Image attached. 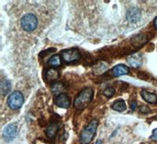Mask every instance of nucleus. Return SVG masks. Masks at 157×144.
Segmentation results:
<instances>
[{"instance_id":"obj_1","label":"nucleus","mask_w":157,"mask_h":144,"mask_svg":"<svg viewBox=\"0 0 157 144\" xmlns=\"http://www.w3.org/2000/svg\"><path fill=\"white\" fill-rule=\"evenodd\" d=\"M94 90L91 88H86L81 91L74 100V107L78 110H83L89 105L93 100Z\"/></svg>"},{"instance_id":"obj_2","label":"nucleus","mask_w":157,"mask_h":144,"mask_svg":"<svg viewBox=\"0 0 157 144\" xmlns=\"http://www.w3.org/2000/svg\"><path fill=\"white\" fill-rule=\"evenodd\" d=\"M98 126V121L94 119L90 122L89 125L83 128L81 132L79 141L82 144H89L93 140L95 133L97 132V128Z\"/></svg>"},{"instance_id":"obj_3","label":"nucleus","mask_w":157,"mask_h":144,"mask_svg":"<svg viewBox=\"0 0 157 144\" xmlns=\"http://www.w3.org/2000/svg\"><path fill=\"white\" fill-rule=\"evenodd\" d=\"M25 99L24 96L19 91H14L9 96L7 99V104L12 110H17L23 105Z\"/></svg>"},{"instance_id":"obj_4","label":"nucleus","mask_w":157,"mask_h":144,"mask_svg":"<svg viewBox=\"0 0 157 144\" xmlns=\"http://www.w3.org/2000/svg\"><path fill=\"white\" fill-rule=\"evenodd\" d=\"M21 27L26 31H32L37 28L38 19L36 15L32 13L25 14L21 20Z\"/></svg>"},{"instance_id":"obj_5","label":"nucleus","mask_w":157,"mask_h":144,"mask_svg":"<svg viewBox=\"0 0 157 144\" xmlns=\"http://www.w3.org/2000/svg\"><path fill=\"white\" fill-rule=\"evenodd\" d=\"M80 53L77 49L71 48L65 50L62 52V58L64 62L70 64V63L78 61L80 59Z\"/></svg>"},{"instance_id":"obj_6","label":"nucleus","mask_w":157,"mask_h":144,"mask_svg":"<svg viewBox=\"0 0 157 144\" xmlns=\"http://www.w3.org/2000/svg\"><path fill=\"white\" fill-rule=\"evenodd\" d=\"M17 127L14 124H10L4 128L2 131V136L6 141L10 142L15 139V137L17 136Z\"/></svg>"},{"instance_id":"obj_7","label":"nucleus","mask_w":157,"mask_h":144,"mask_svg":"<svg viewBox=\"0 0 157 144\" xmlns=\"http://www.w3.org/2000/svg\"><path fill=\"white\" fill-rule=\"evenodd\" d=\"M55 104L61 108H68L71 105V100L65 93H61L56 98Z\"/></svg>"},{"instance_id":"obj_8","label":"nucleus","mask_w":157,"mask_h":144,"mask_svg":"<svg viewBox=\"0 0 157 144\" xmlns=\"http://www.w3.org/2000/svg\"><path fill=\"white\" fill-rule=\"evenodd\" d=\"M130 41H131V44H132L133 46L140 48L145 44H146V42H148V39H147V36L141 33V34H137L133 36L130 39Z\"/></svg>"},{"instance_id":"obj_9","label":"nucleus","mask_w":157,"mask_h":144,"mask_svg":"<svg viewBox=\"0 0 157 144\" xmlns=\"http://www.w3.org/2000/svg\"><path fill=\"white\" fill-rule=\"evenodd\" d=\"M127 62L133 68H139V67L141 66V64L143 63L142 56L139 53H136V54H132V55L128 57Z\"/></svg>"},{"instance_id":"obj_10","label":"nucleus","mask_w":157,"mask_h":144,"mask_svg":"<svg viewBox=\"0 0 157 144\" xmlns=\"http://www.w3.org/2000/svg\"><path fill=\"white\" fill-rule=\"evenodd\" d=\"M129 71H130V69L127 66H126L124 64H118L113 68L112 72L115 77H120L122 75H127Z\"/></svg>"},{"instance_id":"obj_11","label":"nucleus","mask_w":157,"mask_h":144,"mask_svg":"<svg viewBox=\"0 0 157 144\" xmlns=\"http://www.w3.org/2000/svg\"><path fill=\"white\" fill-rule=\"evenodd\" d=\"M140 17V11L137 8H132L127 11V18L129 21L135 23Z\"/></svg>"},{"instance_id":"obj_12","label":"nucleus","mask_w":157,"mask_h":144,"mask_svg":"<svg viewBox=\"0 0 157 144\" xmlns=\"http://www.w3.org/2000/svg\"><path fill=\"white\" fill-rule=\"evenodd\" d=\"M141 96L143 100L149 103H155L157 102V96L154 93H149L148 91L143 89L141 92Z\"/></svg>"},{"instance_id":"obj_13","label":"nucleus","mask_w":157,"mask_h":144,"mask_svg":"<svg viewBox=\"0 0 157 144\" xmlns=\"http://www.w3.org/2000/svg\"><path fill=\"white\" fill-rule=\"evenodd\" d=\"M59 130V125H57V123H52L49 125L48 128H47V131H46V134H47V136L50 139H53L54 138L57 134V132H58Z\"/></svg>"},{"instance_id":"obj_14","label":"nucleus","mask_w":157,"mask_h":144,"mask_svg":"<svg viewBox=\"0 0 157 144\" xmlns=\"http://www.w3.org/2000/svg\"><path fill=\"white\" fill-rule=\"evenodd\" d=\"M60 75H59V72L54 68H50L46 72V79L48 81H55L57 80V78H59Z\"/></svg>"},{"instance_id":"obj_15","label":"nucleus","mask_w":157,"mask_h":144,"mask_svg":"<svg viewBox=\"0 0 157 144\" xmlns=\"http://www.w3.org/2000/svg\"><path fill=\"white\" fill-rule=\"evenodd\" d=\"M11 85L9 81L6 80V79H2L0 82V90H1V94L5 96L10 91Z\"/></svg>"},{"instance_id":"obj_16","label":"nucleus","mask_w":157,"mask_h":144,"mask_svg":"<svg viewBox=\"0 0 157 144\" xmlns=\"http://www.w3.org/2000/svg\"><path fill=\"white\" fill-rule=\"evenodd\" d=\"M112 108L113 110H116V111H120V112H123L127 109V105H126L125 101L123 100H118L113 103Z\"/></svg>"},{"instance_id":"obj_17","label":"nucleus","mask_w":157,"mask_h":144,"mask_svg":"<svg viewBox=\"0 0 157 144\" xmlns=\"http://www.w3.org/2000/svg\"><path fill=\"white\" fill-rule=\"evenodd\" d=\"M48 64L50 66L53 67H58L61 65V58L59 54H55V55L52 56L48 61Z\"/></svg>"},{"instance_id":"obj_18","label":"nucleus","mask_w":157,"mask_h":144,"mask_svg":"<svg viewBox=\"0 0 157 144\" xmlns=\"http://www.w3.org/2000/svg\"><path fill=\"white\" fill-rule=\"evenodd\" d=\"M64 85H63L61 82H52L51 84V91L53 92V93L54 94H58L61 92V91L64 90Z\"/></svg>"},{"instance_id":"obj_19","label":"nucleus","mask_w":157,"mask_h":144,"mask_svg":"<svg viewBox=\"0 0 157 144\" xmlns=\"http://www.w3.org/2000/svg\"><path fill=\"white\" fill-rule=\"evenodd\" d=\"M115 89L113 87H108L105 89V91L103 92L104 96H106L108 98H110L115 94Z\"/></svg>"},{"instance_id":"obj_20","label":"nucleus","mask_w":157,"mask_h":144,"mask_svg":"<svg viewBox=\"0 0 157 144\" xmlns=\"http://www.w3.org/2000/svg\"><path fill=\"white\" fill-rule=\"evenodd\" d=\"M56 49L55 48H50V49H47V50H44V51L41 52L40 54H39V57H42V58H43V57H45L46 56L48 55L49 54H51L52 52H55L56 51Z\"/></svg>"},{"instance_id":"obj_21","label":"nucleus","mask_w":157,"mask_h":144,"mask_svg":"<svg viewBox=\"0 0 157 144\" xmlns=\"http://www.w3.org/2000/svg\"><path fill=\"white\" fill-rule=\"evenodd\" d=\"M140 112H141L142 114H148V113L151 112V110H150L149 107H148L147 106H141L139 107Z\"/></svg>"},{"instance_id":"obj_22","label":"nucleus","mask_w":157,"mask_h":144,"mask_svg":"<svg viewBox=\"0 0 157 144\" xmlns=\"http://www.w3.org/2000/svg\"><path fill=\"white\" fill-rule=\"evenodd\" d=\"M151 139H152L155 141H157V128H155V129L152 131V135H151Z\"/></svg>"},{"instance_id":"obj_23","label":"nucleus","mask_w":157,"mask_h":144,"mask_svg":"<svg viewBox=\"0 0 157 144\" xmlns=\"http://www.w3.org/2000/svg\"><path fill=\"white\" fill-rule=\"evenodd\" d=\"M136 107H137V102L135 100H133L131 102V103H130V109L132 110H134L136 109Z\"/></svg>"},{"instance_id":"obj_24","label":"nucleus","mask_w":157,"mask_h":144,"mask_svg":"<svg viewBox=\"0 0 157 144\" xmlns=\"http://www.w3.org/2000/svg\"><path fill=\"white\" fill-rule=\"evenodd\" d=\"M153 24H154V28H155L157 30V17L155 18V20H154Z\"/></svg>"},{"instance_id":"obj_25","label":"nucleus","mask_w":157,"mask_h":144,"mask_svg":"<svg viewBox=\"0 0 157 144\" xmlns=\"http://www.w3.org/2000/svg\"><path fill=\"white\" fill-rule=\"evenodd\" d=\"M96 144H101V140H98V142H97Z\"/></svg>"}]
</instances>
